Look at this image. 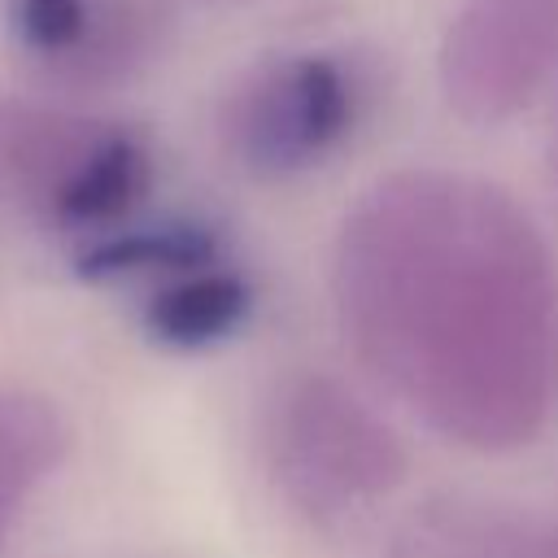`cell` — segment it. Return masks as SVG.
Segmentation results:
<instances>
[{"label": "cell", "mask_w": 558, "mask_h": 558, "mask_svg": "<svg viewBox=\"0 0 558 558\" xmlns=\"http://www.w3.org/2000/svg\"><path fill=\"white\" fill-rule=\"evenodd\" d=\"M353 357L445 440L514 453L558 405V257L497 179L405 166L344 209L327 257Z\"/></svg>", "instance_id": "obj_1"}, {"label": "cell", "mask_w": 558, "mask_h": 558, "mask_svg": "<svg viewBox=\"0 0 558 558\" xmlns=\"http://www.w3.org/2000/svg\"><path fill=\"white\" fill-rule=\"evenodd\" d=\"M153 179V144L131 122L65 105L0 109V201L52 231L83 244L122 231L144 214Z\"/></svg>", "instance_id": "obj_2"}, {"label": "cell", "mask_w": 558, "mask_h": 558, "mask_svg": "<svg viewBox=\"0 0 558 558\" xmlns=\"http://www.w3.org/2000/svg\"><path fill=\"white\" fill-rule=\"evenodd\" d=\"M262 453L283 501L314 523L371 510L410 475L392 423L331 371H292L270 388Z\"/></svg>", "instance_id": "obj_3"}, {"label": "cell", "mask_w": 558, "mask_h": 558, "mask_svg": "<svg viewBox=\"0 0 558 558\" xmlns=\"http://www.w3.org/2000/svg\"><path fill=\"white\" fill-rule=\"evenodd\" d=\"M371 113V74L344 48L275 52L222 100L227 157L262 183H288L336 161Z\"/></svg>", "instance_id": "obj_4"}, {"label": "cell", "mask_w": 558, "mask_h": 558, "mask_svg": "<svg viewBox=\"0 0 558 558\" xmlns=\"http://www.w3.org/2000/svg\"><path fill=\"white\" fill-rule=\"evenodd\" d=\"M558 74V0H458L436 48V87L453 118L501 126Z\"/></svg>", "instance_id": "obj_5"}, {"label": "cell", "mask_w": 558, "mask_h": 558, "mask_svg": "<svg viewBox=\"0 0 558 558\" xmlns=\"http://www.w3.org/2000/svg\"><path fill=\"white\" fill-rule=\"evenodd\" d=\"M9 35L61 92H113L161 61L174 0H9Z\"/></svg>", "instance_id": "obj_6"}, {"label": "cell", "mask_w": 558, "mask_h": 558, "mask_svg": "<svg viewBox=\"0 0 558 558\" xmlns=\"http://www.w3.org/2000/svg\"><path fill=\"white\" fill-rule=\"evenodd\" d=\"M257 292L244 266H235L231 253H218L209 262H196L187 270H174L144 292V327L166 349H214L231 340L253 318Z\"/></svg>", "instance_id": "obj_7"}, {"label": "cell", "mask_w": 558, "mask_h": 558, "mask_svg": "<svg viewBox=\"0 0 558 558\" xmlns=\"http://www.w3.org/2000/svg\"><path fill=\"white\" fill-rule=\"evenodd\" d=\"M65 458V418L61 410L31 392L0 384V549L31 510L35 493Z\"/></svg>", "instance_id": "obj_8"}, {"label": "cell", "mask_w": 558, "mask_h": 558, "mask_svg": "<svg viewBox=\"0 0 558 558\" xmlns=\"http://www.w3.org/2000/svg\"><path fill=\"white\" fill-rule=\"evenodd\" d=\"M471 536L484 545L480 558H558V523L541 514H510V510H488L475 514Z\"/></svg>", "instance_id": "obj_9"}, {"label": "cell", "mask_w": 558, "mask_h": 558, "mask_svg": "<svg viewBox=\"0 0 558 558\" xmlns=\"http://www.w3.org/2000/svg\"><path fill=\"white\" fill-rule=\"evenodd\" d=\"M549 174H554V192H558V113H554V135H549Z\"/></svg>", "instance_id": "obj_10"}, {"label": "cell", "mask_w": 558, "mask_h": 558, "mask_svg": "<svg viewBox=\"0 0 558 558\" xmlns=\"http://www.w3.org/2000/svg\"><path fill=\"white\" fill-rule=\"evenodd\" d=\"M209 4H248V0H209Z\"/></svg>", "instance_id": "obj_11"}]
</instances>
